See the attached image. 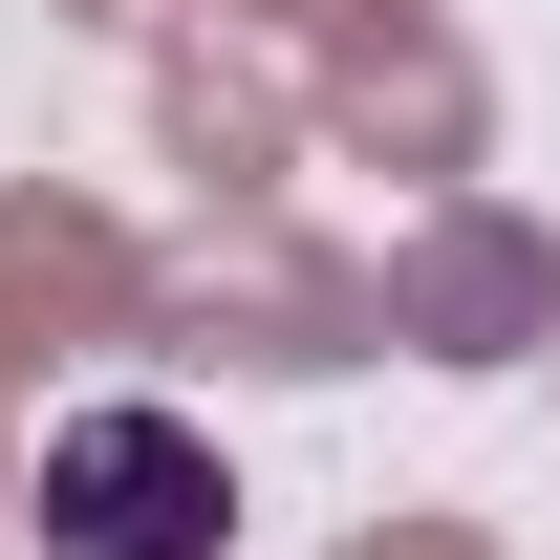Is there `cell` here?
<instances>
[{"mask_svg":"<svg viewBox=\"0 0 560 560\" xmlns=\"http://www.w3.org/2000/svg\"><path fill=\"white\" fill-rule=\"evenodd\" d=\"M22 517H44V560H215V539H237V475H215V431H195V410L108 388V410L44 431Z\"/></svg>","mask_w":560,"mask_h":560,"instance_id":"6da1fadb","label":"cell"}]
</instances>
